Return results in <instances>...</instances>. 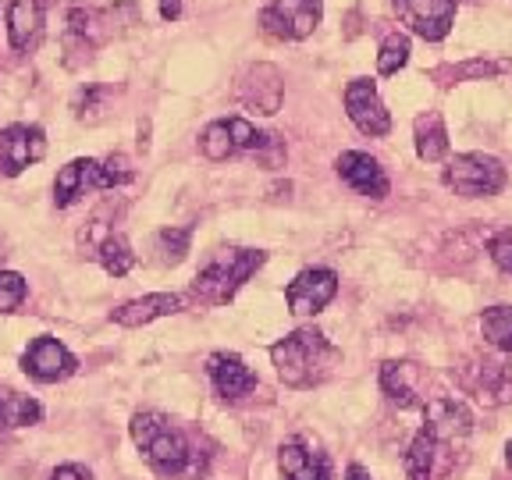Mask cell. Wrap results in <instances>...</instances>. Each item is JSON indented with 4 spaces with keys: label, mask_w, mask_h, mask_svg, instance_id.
Segmentation results:
<instances>
[{
    "label": "cell",
    "mask_w": 512,
    "mask_h": 480,
    "mask_svg": "<svg viewBox=\"0 0 512 480\" xmlns=\"http://www.w3.org/2000/svg\"><path fill=\"white\" fill-rule=\"evenodd\" d=\"M132 441H136V448L143 452V459L157 477L200 480L207 473V456L196 445H189V438L164 413L132 416Z\"/></svg>",
    "instance_id": "6da1fadb"
},
{
    "label": "cell",
    "mask_w": 512,
    "mask_h": 480,
    "mask_svg": "<svg viewBox=\"0 0 512 480\" xmlns=\"http://www.w3.org/2000/svg\"><path fill=\"white\" fill-rule=\"evenodd\" d=\"M271 360L288 388H313L324 384L338 367V349L317 328H299L271 345Z\"/></svg>",
    "instance_id": "7a4b0ae2"
},
{
    "label": "cell",
    "mask_w": 512,
    "mask_h": 480,
    "mask_svg": "<svg viewBox=\"0 0 512 480\" xmlns=\"http://www.w3.org/2000/svg\"><path fill=\"white\" fill-rule=\"evenodd\" d=\"M267 253L260 249H217L203 264V271L192 278L189 296L203 306H224L232 303L235 292L264 267Z\"/></svg>",
    "instance_id": "3957f363"
},
{
    "label": "cell",
    "mask_w": 512,
    "mask_h": 480,
    "mask_svg": "<svg viewBox=\"0 0 512 480\" xmlns=\"http://www.w3.org/2000/svg\"><path fill=\"white\" fill-rule=\"evenodd\" d=\"M132 182V168L121 153H111L107 160L79 157L72 164H64L54 178V203L57 207H72L79 196L100 189H118V185Z\"/></svg>",
    "instance_id": "277c9868"
},
{
    "label": "cell",
    "mask_w": 512,
    "mask_h": 480,
    "mask_svg": "<svg viewBox=\"0 0 512 480\" xmlns=\"http://www.w3.org/2000/svg\"><path fill=\"white\" fill-rule=\"evenodd\" d=\"M445 185L456 196H466V200H480V196H498L509 182L505 175L502 160L488 157V153H456L448 160L445 168Z\"/></svg>",
    "instance_id": "5b68a950"
},
{
    "label": "cell",
    "mask_w": 512,
    "mask_h": 480,
    "mask_svg": "<svg viewBox=\"0 0 512 480\" xmlns=\"http://www.w3.org/2000/svg\"><path fill=\"white\" fill-rule=\"evenodd\" d=\"M320 18H324V0H271L260 11V29L274 40L296 43L313 36Z\"/></svg>",
    "instance_id": "8992f818"
},
{
    "label": "cell",
    "mask_w": 512,
    "mask_h": 480,
    "mask_svg": "<svg viewBox=\"0 0 512 480\" xmlns=\"http://www.w3.org/2000/svg\"><path fill=\"white\" fill-rule=\"evenodd\" d=\"M395 15L409 32H416L420 40L441 43L456 25V0H392Z\"/></svg>",
    "instance_id": "52a82bcc"
},
{
    "label": "cell",
    "mask_w": 512,
    "mask_h": 480,
    "mask_svg": "<svg viewBox=\"0 0 512 480\" xmlns=\"http://www.w3.org/2000/svg\"><path fill=\"white\" fill-rule=\"evenodd\" d=\"M335 296H338V274L331 267H310V271L296 274V281L285 288V303L292 317H317Z\"/></svg>",
    "instance_id": "ba28073f"
},
{
    "label": "cell",
    "mask_w": 512,
    "mask_h": 480,
    "mask_svg": "<svg viewBox=\"0 0 512 480\" xmlns=\"http://www.w3.org/2000/svg\"><path fill=\"white\" fill-rule=\"evenodd\" d=\"M459 384H463L480 406H488V409L512 402V367L502 360H488V356H484V360H473L470 367H463Z\"/></svg>",
    "instance_id": "9c48e42d"
},
{
    "label": "cell",
    "mask_w": 512,
    "mask_h": 480,
    "mask_svg": "<svg viewBox=\"0 0 512 480\" xmlns=\"http://www.w3.org/2000/svg\"><path fill=\"white\" fill-rule=\"evenodd\" d=\"M345 114L363 136L381 139L392 132V114L384 107V100L377 96V86L370 79H352L345 89Z\"/></svg>",
    "instance_id": "30bf717a"
},
{
    "label": "cell",
    "mask_w": 512,
    "mask_h": 480,
    "mask_svg": "<svg viewBox=\"0 0 512 480\" xmlns=\"http://www.w3.org/2000/svg\"><path fill=\"white\" fill-rule=\"evenodd\" d=\"M47 157V136L40 125H8L0 128V171L8 178L22 175L29 164Z\"/></svg>",
    "instance_id": "8fae6325"
},
{
    "label": "cell",
    "mask_w": 512,
    "mask_h": 480,
    "mask_svg": "<svg viewBox=\"0 0 512 480\" xmlns=\"http://www.w3.org/2000/svg\"><path fill=\"white\" fill-rule=\"evenodd\" d=\"M22 370L32 377V381L40 384H57V381H68V377L79 370V360H75L72 352L64 349L57 338L40 335L36 342L25 349L22 356Z\"/></svg>",
    "instance_id": "7c38bea8"
},
{
    "label": "cell",
    "mask_w": 512,
    "mask_h": 480,
    "mask_svg": "<svg viewBox=\"0 0 512 480\" xmlns=\"http://www.w3.org/2000/svg\"><path fill=\"white\" fill-rule=\"evenodd\" d=\"M239 100L256 114H278L285 100V82L274 64H249L239 79Z\"/></svg>",
    "instance_id": "4fadbf2b"
},
{
    "label": "cell",
    "mask_w": 512,
    "mask_h": 480,
    "mask_svg": "<svg viewBox=\"0 0 512 480\" xmlns=\"http://www.w3.org/2000/svg\"><path fill=\"white\" fill-rule=\"evenodd\" d=\"M207 377H210V384H214V392L228 402L246 399V395L256 392V384H260V377H256L253 370L246 367V360L235 356V352H214L207 360Z\"/></svg>",
    "instance_id": "5bb4252c"
},
{
    "label": "cell",
    "mask_w": 512,
    "mask_h": 480,
    "mask_svg": "<svg viewBox=\"0 0 512 480\" xmlns=\"http://www.w3.org/2000/svg\"><path fill=\"white\" fill-rule=\"evenodd\" d=\"M335 171L349 189H356L360 196H370V200H384L392 182L384 175V168L377 164L370 153H360V150H345L342 157L335 160Z\"/></svg>",
    "instance_id": "9a60e30c"
},
{
    "label": "cell",
    "mask_w": 512,
    "mask_h": 480,
    "mask_svg": "<svg viewBox=\"0 0 512 480\" xmlns=\"http://www.w3.org/2000/svg\"><path fill=\"white\" fill-rule=\"evenodd\" d=\"M445 452H448V441L434 438L427 427H420L416 438L409 441L406 459H402V466H406V480H438L441 473H448Z\"/></svg>",
    "instance_id": "2e32d148"
},
{
    "label": "cell",
    "mask_w": 512,
    "mask_h": 480,
    "mask_svg": "<svg viewBox=\"0 0 512 480\" xmlns=\"http://www.w3.org/2000/svg\"><path fill=\"white\" fill-rule=\"evenodd\" d=\"M178 310H185V296H178V292H153V296L121 303L118 310H111V320L118 328H143L150 320L171 317Z\"/></svg>",
    "instance_id": "e0dca14e"
},
{
    "label": "cell",
    "mask_w": 512,
    "mask_h": 480,
    "mask_svg": "<svg viewBox=\"0 0 512 480\" xmlns=\"http://www.w3.org/2000/svg\"><path fill=\"white\" fill-rule=\"evenodd\" d=\"M381 392L399 409H424L420 395V367L409 360H388L381 363Z\"/></svg>",
    "instance_id": "ac0fdd59"
},
{
    "label": "cell",
    "mask_w": 512,
    "mask_h": 480,
    "mask_svg": "<svg viewBox=\"0 0 512 480\" xmlns=\"http://www.w3.org/2000/svg\"><path fill=\"white\" fill-rule=\"evenodd\" d=\"M8 40L15 50L29 54L43 43V4L40 0H11L8 4Z\"/></svg>",
    "instance_id": "d6986e66"
},
{
    "label": "cell",
    "mask_w": 512,
    "mask_h": 480,
    "mask_svg": "<svg viewBox=\"0 0 512 480\" xmlns=\"http://www.w3.org/2000/svg\"><path fill=\"white\" fill-rule=\"evenodd\" d=\"M278 466L285 480H331V459L303 441H285L278 452Z\"/></svg>",
    "instance_id": "ffe728a7"
},
{
    "label": "cell",
    "mask_w": 512,
    "mask_h": 480,
    "mask_svg": "<svg viewBox=\"0 0 512 480\" xmlns=\"http://www.w3.org/2000/svg\"><path fill=\"white\" fill-rule=\"evenodd\" d=\"M424 420H427V431L441 441H452V438H463L470 434L473 427V413L463 406L459 399H431L424 402Z\"/></svg>",
    "instance_id": "44dd1931"
},
{
    "label": "cell",
    "mask_w": 512,
    "mask_h": 480,
    "mask_svg": "<svg viewBox=\"0 0 512 480\" xmlns=\"http://www.w3.org/2000/svg\"><path fill=\"white\" fill-rule=\"evenodd\" d=\"M43 420V406L32 395H22L15 388H0V431H18Z\"/></svg>",
    "instance_id": "7402d4cb"
},
{
    "label": "cell",
    "mask_w": 512,
    "mask_h": 480,
    "mask_svg": "<svg viewBox=\"0 0 512 480\" xmlns=\"http://www.w3.org/2000/svg\"><path fill=\"white\" fill-rule=\"evenodd\" d=\"M416 153L427 164H438V160L448 157V132L438 111H427L416 118Z\"/></svg>",
    "instance_id": "603a6c76"
},
{
    "label": "cell",
    "mask_w": 512,
    "mask_h": 480,
    "mask_svg": "<svg viewBox=\"0 0 512 480\" xmlns=\"http://www.w3.org/2000/svg\"><path fill=\"white\" fill-rule=\"evenodd\" d=\"M96 256H100V264L111 278H125L132 267H136V253L128 246V239L121 232H111L100 246H96Z\"/></svg>",
    "instance_id": "cb8c5ba5"
},
{
    "label": "cell",
    "mask_w": 512,
    "mask_h": 480,
    "mask_svg": "<svg viewBox=\"0 0 512 480\" xmlns=\"http://www.w3.org/2000/svg\"><path fill=\"white\" fill-rule=\"evenodd\" d=\"M480 331L498 352H512V306H488L480 313Z\"/></svg>",
    "instance_id": "d4e9b609"
},
{
    "label": "cell",
    "mask_w": 512,
    "mask_h": 480,
    "mask_svg": "<svg viewBox=\"0 0 512 480\" xmlns=\"http://www.w3.org/2000/svg\"><path fill=\"white\" fill-rule=\"evenodd\" d=\"M189 246H192V228H164V232H157V239H153L157 264H164V267L182 264Z\"/></svg>",
    "instance_id": "484cf974"
},
{
    "label": "cell",
    "mask_w": 512,
    "mask_h": 480,
    "mask_svg": "<svg viewBox=\"0 0 512 480\" xmlns=\"http://www.w3.org/2000/svg\"><path fill=\"white\" fill-rule=\"evenodd\" d=\"M224 128H228V136H232L235 153L246 150V153H256V157L264 153V146L271 143V136H274V132H260V128L246 118H228L224 121Z\"/></svg>",
    "instance_id": "4316f807"
},
{
    "label": "cell",
    "mask_w": 512,
    "mask_h": 480,
    "mask_svg": "<svg viewBox=\"0 0 512 480\" xmlns=\"http://www.w3.org/2000/svg\"><path fill=\"white\" fill-rule=\"evenodd\" d=\"M409 61V40L402 32H392V36H384L381 43V54H377V72L381 75H399V68H406Z\"/></svg>",
    "instance_id": "83f0119b"
},
{
    "label": "cell",
    "mask_w": 512,
    "mask_h": 480,
    "mask_svg": "<svg viewBox=\"0 0 512 480\" xmlns=\"http://www.w3.org/2000/svg\"><path fill=\"white\" fill-rule=\"evenodd\" d=\"M200 153L207 160H214V164H221V160H228L235 153L232 146V136H228V128H224V121H214V125L203 128L200 136Z\"/></svg>",
    "instance_id": "f1b7e54d"
},
{
    "label": "cell",
    "mask_w": 512,
    "mask_h": 480,
    "mask_svg": "<svg viewBox=\"0 0 512 480\" xmlns=\"http://www.w3.org/2000/svg\"><path fill=\"white\" fill-rule=\"evenodd\" d=\"M107 100H111V89H107V86L82 89L79 100H75V114H79V121H86V125H96V121L107 114Z\"/></svg>",
    "instance_id": "f546056e"
},
{
    "label": "cell",
    "mask_w": 512,
    "mask_h": 480,
    "mask_svg": "<svg viewBox=\"0 0 512 480\" xmlns=\"http://www.w3.org/2000/svg\"><path fill=\"white\" fill-rule=\"evenodd\" d=\"M29 296V285H25L22 274L15 271H0V313H11L25 303Z\"/></svg>",
    "instance_id": "4dcf8cb0"
},
{
    "label": "cell",
    "mask_w": 512,
    "mask_h": 480,
    "mask_svg": "<svg viewBox=\"0 0 512 480\" xmlns=\"http://www.w3.org/2000/svg\"><path fill=\"white\" fill-rule=\"evenodd\" d=\"M488 253H491V260H495V264L502 267L505 274H512V228L498 232L495 239L488 242Z\"/></svg>",
    "instance_id": "1f68e13d"
},
{
    "label": "cell",
    "mask_w": 512,
    "mask_h": 480,
    "mask_svg": "<svg viewBox=\"0 0 512 480\" xmlns=\"http://www.w3.org/2000/svg\"><path fill=\"white\" fill-rule=\"evenodd\" d=\"M50 480H93V473H89L86 466H79V463H64V466H57Z\"/></svg>",
    "instance_id": "d6a6232c"
},
{
    "label": "cell",
    "mask_w": 512,
    "mask_h": 480,
    "mask_svg": "<svg viewBox=\"0 0 512 480\" xmlns=\"http://www.w3.org/2000/svg\"><path fill=\"white\" fill-rule=\"evenodd\" d=\"M498 64H488V61H470L463 68H456V79H466V75H495Z\"/></svg>",
    "instance_id": "836d02e7"
},
{
    "label": "cell",
    "mask_w": 512,
    "mask_h": 480,
    "mask_svg": "<svg viewBox=\"0 0 512 480\" xmlns=\"http://www.w3.org/2000/svg\"><path fill=\"white\" fill-rule=\"evenodd\" d=\"M160 15H164V22H175L182 15V0H160Z\"/></svg>",
    "instance_id": "e575fe53"
},
{
    "label": "cell",
    "mask_w": 512,
    "mask_h": 480,
    "mask_svg": "<svg viewBox=\"0 0 512 480\" xmlns=\"http://www.w3.org/2000/svg\"><path fill=\"white\" fill-rule=\"evenodd\" d=\"M345 480H374V477H370V470H367V466L352 463L349 470H345Z\"/></svg>",
    "instance_id": "d590c367"
},
{
    "label": "cell",
    "mask_w": 512,
    "mask_h": 480,
    "mask_svg": "<svg viewBox=\"0 0 512 480\" xmlns=\"http://www.w3.org/2000/svg\"><path fill=\"white\" fill-rule=\"evenodd\" d=\"M456 4H459V0H456Z\"/></svg>",
    "instance_id": "8d00e7d4"
}]
</instances>
